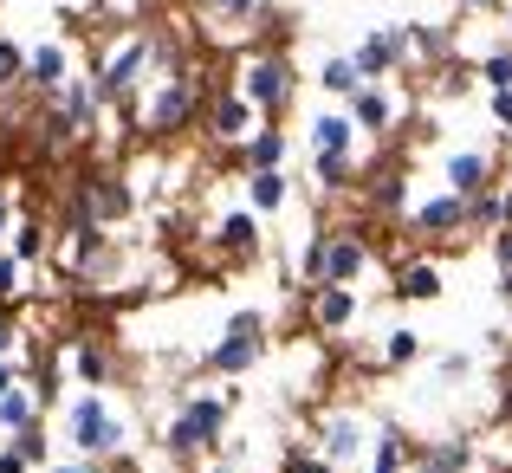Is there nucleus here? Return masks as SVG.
I'll return each mask as SVG.
<instances>
[{
	"label": "nucleus",
	"instance_id": "2f4dec72",
	"mask_svg": "<svg viewBox=\"0 0 512 473\" xmlns=\"http://www.w3.org/2000/svg\"><path fill=\"white\" fill-rule=\"evenodd\" d=\"M312 175L325 195H338V188H350V175H357V162L350 156H312Z\"/></svg>",
	"mask_w": 512,
	"mask_h": 473
},
{
	"label": "nucleus",
	"instance_id": "1a4fd4ad",
	"mask_svg": "<svg viewBox=\"0 0 512 473\" xmlns=\"http://www.w3.org/2000/svg\"><path fill=\"white\" fill-rule=\"evenodd\" d=\"M156 59V46H150V39H124V46H117L111 52V65H104V72H98V98H130V91H137V78H143V65H150Z\"/></svg>",
	"mask_w": 512,
	"mask_h": 473
},
{
	"label": "nucleus",
	"instance_id": "ea45409f",
	"mask_svg": "<svg viewBox=\"0 0 512 473\" xmlns=\"http://www.w3.org/2000/svg\"><path fill=\"white\" fill-rule=\"evenodd\" d=\"M487 111H493V124L512 137V91H487Z\"/></svg>",
	"mask_w": 512,
	"mask_h": 473
},
{
	"label": "nucleus",
	"instance_id": "4c0bfd02",
	"mask_svg": "<svg viewBox=\"0 0 512 473\" xmlns=\"http://www.w3.org/2000/svg\"><path fill=\"white\" fill-rule=\"evenodd\" d=\"M279 473H338V467H331L325 454H305V448H292V454H286V467H279Z\"/></svg>",
	"mask_w": 512,
	"mask_h": 473
},
{
	"label": "nucleus",
	"instance_id": "49530a36",
	"mask_svg": "<svg viewBox=\"0 0 512 473\" xmlns=\"http://www.w3.org/2000/svg\"><path fill=\"white\" fill-rule=\"evenodd\" d=\"M493 188H500V201H506V227H512V175H506V182H493Z\"/></svg>",
	"mask_w": 512,
	"mask_h": 473
},
{
	"label": "nucleus",
	"instance_id": "6ab92c4d",
	"mask_svg": "<svg viewBox=\"0 0 512 473\" xmlns=\"http://www.w3.org/2000/svg\"><path fill=\"white\" fill-rule=\"evenodd\" d=\"M441 286H448V273H441L435 260H409V266L396 273V299H409V305L441 299Z\"/></svg>",
	"mask_w": 512,
	"mask_h": 473
},
{
	"label": "nucleus",
	"instance_id": "4be33fe9",
	"mask_svg": "<svg viewBox=\"0 0 512 473\" xmlns=\"http://www.w3.org/2000/svg\"><path fill=\"white\" fill-rule=\"evenodd\" d=\"M286 130H253L247 143H240V162H247V175L253 169H286Z\"/></svg>",
	"mask_w": 512,
	"mask_h": 473
},
{
	"label": "nucleus",
	"instance_id": "473e14b6",
	"mask_svg": "<svg viewBox=\"0 0 512 473\" xmlns=\"http://www.w3.org/2000/svg\"><path fill=\"white\" fill-rule=\"evenodd\" d=\"M480 85H487V91H512V39L480 59Z\"/></svg>",
	"mask_w": 512,
	"mask_h": 473
},
{
	"label": "nucleus",
	"instance_id": "c85d7f7f",
	"mask_svg": "<svg viewBox=\"0 0 512 473\" xmlns=\"http://www.w3.org/2000/svg\"><path fill=\"white\" fill-rule=\"evenodd\" d=\"M409 52L428 59V65H441L454 52V33H448V26H409Z\"/></svg>",
	"mask_w": 512,
	"mask_h": 473
},
{
	"label": "nucleus",
	"instance_id": "6e6552de",
	"mask_svg": "<svg viewBox=\"0 0 512 473\" xmlns=\"http://www.w3.org/2000/svg\"><path fill=\"white\" fill-rule=\"evenodd\" d=\"M188 117H195V85H188V78H163L150 111H143L150 137H175V130H188Z\"/></svg>",
	"mask_w": 512,
	"mask_h": 473
},
{
	"label": "nucleus",
	"instance_id": "603ef678",
	"mask_svg": "<svg viewBox=\"0 0 512 473\" xmlns=\"http://www.w3.org/2000/svg\"><path fill=\"white\" fill-rule=\"evenodd\" d=\"M266 7H273V0H266Z\"/></svg>",
	"mask_w": 512,
	"mask_h": 473
},
{
	"label": "nucleus",
	"instance_id": "f03ea898",
	"mask_svg": "<svg viewBox=\"0 0 512 473\" xmlns=\"http://www.w3.org/2000/svg\"><path fill=\"white\" fill-rule=\"evenodd\" d=\"M65 435H72V454H78V461H111V454L130 448V422L98 396V389L72 396V409H65Z\"/></svg>",
	"mask_w": 512,
	"mask_h": 473
},
{
	"label": "nucleus",
	"instance_id": "c756f323",
	"mask_svg": "<svg viewBox=\"0 0 512 473\" xmlns=\"http://www.w3.org/2000/svg\"><path fill=\"white\" fill-rule=\"evenodd\" d=\"M214 240H221L227 253H253V247H260V221L240 208V214H227V221H221V234H214Z\"/></svg>",
	"mask_w": 512,
	"mask_h": 473
},
{
	"label": "nucleus",
	"instance_id": "393cba45",
	"mask_svg": "<svg viewBox=\"0 0 512 473\" xmlns=\"http://www.w3.org/2000/svg\"><path fill=\"white\" fill-rule=\"evenodd\" d=\"M7 253L20 266H33V260H46V227L33 221V214H20V221H13V240H7Z\"/></svg>",
	"mask_w": 512,
	"mask_h": 473
},
{
	"label": "nucleus",
	"instance_id": "f3484780",
	"mask_svg": "<svg viewBox=\"0 0 512 473\" xmlns=\"http://www.w3.org/2000/svg\"><path fill=\"white\" fill-rule=\"evenodd\" d=\"M312 324L318 331H350L357 324V286H312Z\"/></svg>",
	"mask_w": 512,
	"mask_h": 473
},
{
	"label": "nucleus",
	"instance_id": "aec40b11",
	"mask_svg": "<svg viewBox=\"0 0 512 473\" xmlns=\"http://www.w3.org/2000/svg\"><path fill=\"white\" fill-rule=\"evenodd\" d=\"M286 201H292L286 169H253V175H247V208H253V214H279Z\"/></svg>",
	"mask_w": 512,
	"mask_h": 473
},
{
	"label": "nucleus",
	"instance_id": "bb28decb",
	"mask_svg": "<svg viewBox=\"0 0 512 473\" xmlns=\"http://www.w3.org/2000/svg\"><path fill=\"white\" fill-rule=\"evenodd\" d=\"M467 227H474V234H500V227H506V201H500V188H487V195L467 201Z\"/></svg>",
	"mask_w": 512,
	"mask_h": 473
},
{
	"label": "nucleus",
	"instance_id": "0eeeda50",
	"mask_svg": "<svg viewBox=\"0 0 512 473\" xmlns=\"http://www.w3.org/2000/svg\"><path fill=\"white\" fill-rule=\"evenodd\" d=\"M240 91H247L260 111H286L292 104V65L279 59V52H260V59L240 72Z\"/></svg>",
	"mask_w": 512,
	"mask_h": 473
},
{
	"label": "nucleus",
	"instance_id": "72a5a7b5",
	"mask_svg": "<svg viewBox=\"0 0 512 473\" xmlns=\"http://www.w3.org/2000/svg\"><path fill=\"white\" fill-rule=\"evenodd\" d=\"M370 201H376L383 214H402V208H409V182H402V175H376Z\"/></svg>",
	"mask_w": 512,
	"mask_h": 473
},
{
	"label": "nucleus",
	"instance_id": "c03bdc74",
	"mask_svg": "<svg viewBox=\"0 0 512 473\" xmlns=\"http://www.w3.org/2000/svg\"><path fill=\"white\" fill-rule=\"evenodd\" d=\"M13 221H20V214H13V201L0 195V253H7V240H13Z\"/></svg>",
	"mask_w": 512,
	"mask_h": 473
},
{
	"label": "nucleus",
	"instance_id": "37998d69",
	"mask_svg": "<svg viewBox=\"0 0 512 473\" xmlns=\"http://www.w3.org/2000/svg\"><path fill=\"white\" fill-rule=\"evenodd\" d=\"M26 383V370H20V363H7V357H0V396H7V389H20Z\"/></svg>",
	"mask_w": 512,
	"mask_h": 473
},
{
	"label": "nucleus",
	"instance_id": "4468645a",
	"mask_svg": "<svg viewBox=\"0 0 512 473\" xmlns=\"http://www.w3.org/2000/svg\"><path fill=\"white\" fill-rule=\"evenodd\" d=\"M72 208H85L98 227H111V221H124V214L137 208V201H130V188L117 182V175H98V182H85V188H78V201H72Z\"/></svg>",
	"mask_w": 512,
	"mask_h": 473
},
{
	"label": "nucleus",
	"instance_id": "b1692460",
	"mask_svg": "<svg viewBox=\"0 0 512 473\" xmlns=\"http://www.w3.org/2000/svg\"><path fill=\"white\" fill-rule=\"evenodd\" d=\"M39 422V396L33 389H7V396H0V435H20V428H33Z\"/></svg>",
	"mask_w": 512,
	"mask_h": 473
},
{
	"label": "nucleus",
	"instance_id": "8fccbe9b",
	"mask_svg": "<svg viewBox=\"0 0 512 473\" xmlns=\"http://www.w3.org/2000/svg\"><path fill=\"white\" fill-rule=\"evenodd\" d=\"M500 299H506V305H512V273H500Z\"/></svg>",
	"mask_w": 512,
	"mask_h": 473
},
{
	"label": "nucleus",
	"instance_id": "dca6fc26",
	"mask_svg": "<svg viewBox=\"0 0 512 473\" xmlns=\"http://www.w3.org/2000/svg\"><path fill=\"white\" fill-rule=\"evenodd\" d=\"M357 117L350 111H325V117H312V156H357Z\"/></svg>",
	"mask_w": 512,
	"mask_h": 473
},
{
	"label": "nucleus",
	"instance_id": "79ce46f5",
	"mask_svg": "<svg viewBox=\"0 0 512 473\" xmlns=\"http://www.w3.org/2000/svg\"><path fill=\"white\" fill-rule=\"evenodd\" d=\"M13 344H20V324H13V312H7V305H0V357H7Z\"/></svg>",
	"mask_w": 512,
	"mask_h": 473
},
{
	"label": "nucleus",
	"instance_id": "3c124183",
	"mask_svg": "<svg viewBox=\"0 0 512 473\" xmlns=\"http://www.w3.org/2000/svg\"><path fill=\"white\" fill-rule=\"evenodd\" d=\"M208 473H240V467H227V461H221V467H208Z\"/></svg>",
	"mask_w": 512,
	"mask_h": 473
},
{
	"label": "nucleus",
	"instance_id": "423d86ee",
	"mask_svg": "<svg viewBox=\"0 0 512 473\" xmlns=\"http://www.w3.org/2000/svg\"><path fill=\"white\" fill-rule=\"evenodd\" d=\"M402 111H409V104H402V91H396V85H383V78H370V85L350 98V117H357L363 137H389V130L402 124Z\"/></svg>",
	"mask_w": 512,
	"mask_h": 473
},
{
	"label": "nucleus",
	"instance_id": "7ed1b4c3",
	"mask_svg": "<svg viewBox=\"0 0 512 473\" xmlns=\"http://www.w3.org/2000/svg\"><path fill=\"white\" fill-rule=\"evenodd\" d=\"M260 337H266V318H260V312H234V318H227V331H221V344H214L201 363H208L214 376H247L253 363L266 357Z\"/></svg>",
	"mask_w": 512,
	"mask_h": 473
},
{
	"label": "nucleus",
	"instance_id": "a19ab883",
	"mask_svg": "<svg viewBox=\"0 0 512 473\" xmlns=\"http://www.w3.org/2000/svg\"><path fill=\"white\" fill-rule=\"evenodd\" d=\"M493 260H500V273H512V227L493 234Z\"/></svg>",
	"mask_w": 512,
	"mask_h": 473
},
{
	"label": "nucleus",
	"instance_id": "09e8293b",
	"mask_svg": "<svg viewBox=\"0 0 512 473\" xmlns=\"http://www.w3.org/2000/svg\"><path fill=\"white\" fill-rule=\"evenodd\" d=\"M461 7H467V13H493V7H500V0H461Z\"/></svg>",
	"mask_w": 512,
	"mask_h": 473
},
{
	"label": "nucleus",
	"instance_id": "f257e3e1",
	"mask_svg": "<svg viewBox=\"0 0 512 473\" xmlns=\"http://www.w3.org/2000/svg\"><path fill=\"white\" fill-rule=\"evenodd\" d=\"M227 415H234V396H221V389H188L182 409L169 415L163 428V448L169 461H195V454H214L227 435Z\"/></svg>",
	"mask_w": 512,
	"mask_h": 473
},
{
	"label": "nucleus",
	"instance_id": "ddd939ff",
	"mask_svg": "<svg viewBox=\"0 0 512 473\" xmlns=\"http://www.w3.org/2000/svg\"><path fill=\"white\" fill-rule=\"evenodd\" d=\"M208 130L221 143H247L253 130H260V104H253L247 91H221V98H214V111H208Z\"/></svg>",
	"mask_w": 512,
	"mask_h": 473
},
{
	"label": "nucleus",
	"instance_id": "7c9ffc66",
	"mask_svg": "<svg viewBox=\"0 0 512 473\" xmlns=\"http://www.w3.org/2000/svg\"><path fill=\"white\" fill-rule=\"evenodd\" d=\"M72 370H78V376H85V383H91V389H98V383H104V376H111V370H117V363H111V350H104V344H91V337H85V344H78V350H72Z\"/></svg>",
	"mask_w": 512,
	"mask_h": 473
},
{
	"label": "nucleus",
	"instance_id": "de8ad7c7",
	"mask_svg": "<svg viewBox=\"0 0 512 473\" xmlns=\"http://www.w3.org/2000/svg\"><path fill=\"white\" fill-rule=\"evenodd\" d=\"M52 473H104L98 461H78V467H52Z\"/></svg>",
	"mask_w": 512,
	"mask_h": 473
},
{
	"label": "nucleus",
	"instance_id": "cd10ccee",
	"mask_svg": "<svg viewBox=\"0 0 512 473\" xmlns=\"http://www.w3.org/2000/svg\"><path fill=\"white\" fill-rule=\"evenodd\" d=\"M415 357H422V331H409V324H396V331L383 337V370H409Z\"/></svg>",
	"mask_w": 512,
	"mask_h": 473
},
{
	"label": "nucleus",
	"instance_id": "9d476101",
	"mask_svg": "<svg viewBox=\"0 0 512 473\" xmlns=\"http://www.w3.org/2000/svg\"><path fill=\"white\" fill-rule=\"evenodd\" d=\"M363 448H370V428H363V415L331 409V415H325V428H318V454H325L331 467H344V461H357Z\"/></svg>",
	"mask_w": 512,
	"mask_h": 473
},
{
	"label": "nucleus",
	"instance_id": "39448f33",
	"mask_svg": "<svg viewBox=\"0 0 512 473\" xmlns=\"http://www.w3.org/2000/svg\"><path fill=\"white\" fill-rule=\"evenodd\" d=\"M350 59H357V72H363V78H389V72H402V65L415 59V52H409V26H376V33H363Z\"/></svg>",
	"mask_w": 512,
	"mask_h": 473
},
{
	"label": "nucleus",
	"instance_id": "a211bd4d",
	"mask_svg": "<svg viewBox=\"0 0 512 473\" xmlns=\"http://www.w3.org/2000/svg\"><path fill=\"white\" fill-rule=\"evenodd\" d=\"M474 461H480L474 441H435L409 461V473H474Z\"/></svg>",
	"mask_w": 512,
	"mask_h": 473
},
{
	"label": "nucleus",
	"instance_id": "e433bc0d",
	"mask_svg": "<svg viewBox=\"0 0 512 473\" xmlns=\"http://www.w3.org/2000/svg\"><path fill=\"white\" fill-rule=\"evenodd\" d=\"M20 273H26V266L13 260V253H0V305H13V299H20Z\"/></svg>",
	"mask_w": 512,
	"mask_h": 473
},
{
	"label": "nucleus",
	"instance_id": "412c9836",
	"mask_svg": "<svg viewBox=\"0 0 512 473\" xmlns=\"http://www.w3.org/2000/svg\"><path fill=\"white\" fill-rule=\"evenodd\" d=\"M65 78H72V59H65V46H33V52H26V85L59 91Z\"/></svg>",
	"mask_w": 512,
	"mask_h": 473
},
{
	"label": "nucleus",
	"instance_id": "f8f14e48",
	"mask_svg": "<svg viewBox=\"0 0 512 473\" xmlns=\"http://www.w3.org/2000/svg\"><path fill=\"white\" fill-rule=\"evenodd\" d=\"M370 273V240L363 234H325V286H357Z\"/></svg>",
	"mask_w": 512,
	"mask_h": 473
},
{
	"label": "nucleus",
	"instance_id": "2eb2a0df",
	"mask_svg": "<svg viewBox=\"0 0 512 473\" xmlns=\"http://www.w3.org/2000/svg\"><path fill=\"white\" fill-rule=\"evenodd\" d=\"M98 78H65L59 91H52V117H65L72 124V137L78 130H91V117H98Z\"/></svg>",
	"mask_w": 512,
	"mask_h": 473
},
{
	"label": "nucleus",
	"instance_id": "a878e982",
	"mask_svg": "<svg viewBox=\"0 0 512 473\" xmlns=\"http://www.w3.org/2000/svg\"><path fill=\"white\" fill-rule=\"evenodd\" d=\"M409 467V441L396 435V428H383V435L370 441V473H402Z\"/></svg>",
	"mask_w": 512,
	"mask_h": 473
},
{
	"label": "nucleus",
	"instance_id": "58836bf2",
	"mask_svg": "<svg viewBox=\"0 0 512 473\" xmlns=\"http://www.w3.org/2000/svg\"><path fill=\"white\" fill-rule=\"evenodd\" d=\"M13 448L26 454V467H39V461H46V435H39V422H33V428H20V435H13Z\"/></svg>",
	"mask_w": 512,
	"mask_h": 473
},
{
	"label": "nucleus",
	"instance_id": "20e7f679",
	"mask_svg": "<svg viewBox=\"0 0 512 473\" xmlns=\"http://www.w3.org/2000/svg\"><path fill=\"white\" fill-rule=\"evenodd\" d=\"M409 221H415V234H428V240H461V234H474V227H467V195H454V188L422 195L409 208Z\"/></svg>",
	"mask_w": 512,
	"mask_h": 473
},
{
	"label": "nucleus",
	"instance_id": "c9c22d12",
	"mask_svg": "<svg viewBox=\"0 0 512 473\" xmlns=\"http://www.w3.org/2000/svg\"><path fill=\"white\" fill-rule=\"evenodd\" d=\"M435 376L441 383H467V376H474V357H467V350H448V357H435Z\"/></svg>",
	"mask_w": 512,
	"mask_h": 473
},
{
	"label": "nucleus",
	"instance_id": "9b49d317",
	"mask_svg": "<svg viewBox=\"0 0 512 473\" xmlns=\"http://www.w3.org/2000/svg\"><path fill=\"white\" fill-rule=\"evenodd\" d=\"M493 169H500V162H493V150H448V162H441V182L454 188V195H487L493 188Z\"/></svg>",
	"mask_w": 512,
	"mask_h": 473
},
{
	"label": "nucleus",
	"instance_id": "f704fd0d",
	"mask_svg": "<svg viewBox=\"0 0 512 473\" xmlns=\"http://www.w3.org/2000/svg\"><path fill=\"white\" fill-rule=\"evenodd\" d=\"M20 78H26V52L0 33V85H20Z\"/></svg>",
	"mask_w": 512,
	"mask_h": 473
},
{
	"label": "nucleus",
	"instance_id": "5701e85b",
	"mask_svg": "<svg viewBox=\"0 0 512 473\" xmlns=\"http://www.w3.org/2000/svg\"><path fill=\"white\" fill-rule=\"evenodd\" d=\"M318 85H325L331 98H357V91L370 85V78L357 72V59H350V52H338V59H325V65H318Z\"/></svg>",
	"mask_w": 512,
	"mask_h": 473
},
{
	"label": "nucleus",
	"instance_id": "a18cd8bd",
	"mask_svg": "<svg viewBox=\"0 0 512 473\" xmlns=\"http://www.w3.org/2000/svg\"><path fill=\"white\" fill-rule=\"evenodd\" d=\"M227 13H234V20H253V13H266V0H221Z\"/></svg>",
	"mask_w": 512,
	"mask_h": 473
}]
</instances>
